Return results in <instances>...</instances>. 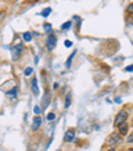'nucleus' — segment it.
Listing matches in <instances>:
<instances>
[{"instance_id": "1", "label": "nucleus", "mask_w": 133, "mask_h": 151, "mask_svg": "<svg viewBox=\"0 0 133 151\" xmlns=\"http://www.w3.org/2000/svg\"><path fill=\"white\" fill-rule=\"evenodd\" d=\"M24 51V46L23 44H16V46L12 48V60H19L21 54Z\"/></svg>"}, {"instance_id": "2", "label": "nucleus", "mask_w": 133, "mask_h": 151, "mask_svg": "<svg viewBox=\"0 0 133 151\" xmlns=\"http://www.w3.org/2000/svg\"><path fill=\"white\" fill-rule=\"evenodd\" d=\"M127 119H128V112L125 111V110H121V111L119 112V114L116 115V118H115V126H119V124H121V123H124V122H127Z\"/></svg>"}, {"instance_id": "3", "label": "nucleus", "mask_w": 133, "mask_h": 151, "mask_svg": "<svg viewBox=\"0 0 133 151\" xmlns=\"http://www.w3.org/2000/svg\"><path fill=\"white\" fill-rule=\"evenodd\" d=\"M121 139H122L121 135H119V134H112L109 138H108V142H107V143H108L109 146H112V147H113V146H116Z\"/></svg>"}, {"instance_id": "4", "label": "nucleus", "mask_w": 133, "mask_h": 151, "mask_svg": "<svg viewBox=\"0 0 133 151\" xmlns=\"http://www.w3.org/2000/svg\"><path fill=\"white\" fill-rule=\"evenodd\" d=\"M55 46H56V36L53 34H49L48 39H47V48H48V51H52L55 48Z\"/></svg>"}, {"instance_id": "5", "label": "nucleus", "mask_w": 133, "mask_h": 151, "mask_svg": "<svg viewBox=\"0 0 133 151\" xmlns=\"http://www.w3.org/2000/svg\"><path fill=\"white\" fill-rule=\"evenodd\" d=\"M117 128H119V135H121V137H124V135L128 134V124H127V122L119 124V126H117Z\"/></svg>"}, {"instance_id": "6", "label": "nucleus", "mask_w": 133, "mask_h": 151, "mask_svg": "<svg viewBox=\"0 0 133 151\" xmlns=\"http://www.w3.org/2000/svg\"><path fill=\"white\" fill-rule=\"evenodd\" d=\"M40 126H41V118L39 116V115H36V116L33 118V123H32V130L33 131H37L40 128Z\"/></svg>"}, {"instance_id": "7", "label": "nucleus", "mask_w": 133, "mask_h": 151, "mask_svg": "<svg viewBox=\"0 0 133 151\" xmlns=\"http://www.w3.org/2000/svg\"><path fill=\"white\" fill-rule=\"evenodd\" d=\"M75 140V131L73 130H68L64 134V142H73Z\"/></svg>"}, {"instance_id": "8", "label": "nucleus", "mask_w": 133, "mask_h": 151, "mask_svg": "<svg viewBox=\"0 0 133 151\" xmlns=\"http://www.w3.org/2000/svg\"><path fill=\"white\" fill-rule=\"evenodd\" d=\"M31 88H32V92H33L35 95L39 94V83H37V79L36 78H33L31 82Z\"/></svg>"}, {"instance_id": "9", "label": "nucleus", "mask_w": 133, "mask_h": 151, "mask_svg": "<svg viewBox=\"0 0 133 151\" xmlns=\"http://www.w3.org/2000/svg\"><path fill=\"white\" fill-rule=\"evenodd\" d=\"M72 103V98H71V94H68L67 96H65V109H69V106H71Z\"/></svg>"}, {"instance_id": "10", "label": "nucleus", "mask_w": 133, "mask_h": 151, "mask_svg": "<svg viewBox=\"0 0 133 151\" xmlns=\"http://www.w3.org/2000/svg\"><path fill=\"white\" fill-rule=\"evenodd\" d=\"M16 94H17V88L15 87V88H12L11 91H7V96H12V99L14 98H16Z\"/></svg>"}, {"instance_id": "11", "label": "nucleus", "mask_w": 133, "mask_h": 151, "mask_svg": "<svg viewBox=\"0 0 133 151\" xmlns=\"http://www.w3.org/2000/svg\"><path fill=\"white\" fill-rule=\"evenodd\" d=\"M75 55H76V51L73 52V54L71 55V56L68 58V60H67V63H65V67H67V68H69V67H71V63H72V59H73V56Z\"/></svg>"}, {"instance_id": "12", "label": "nucleus", "mask_w": 133, "mask_h": 151, "mask_svg": "<svg viewBox=\"0 0 133 151\" xmlns=\"http://www.w3.org/2000/svg\"><path fill=\"white\" fill-rule=\"evenodd\" d=\"M23 39L26 40V42H31V40H32L31 32H24V34H23Z\"/></svg>"}, {"instance_id": "13", "label": "nucleus", "mask_w": 133, "mask_h": 151, "mask_svg": "<svg viewBox=\"0 0 133 151\" xmlns=\"http://www.w3.org/2000/svg\"><path fill=\"white\" fill-rule=\"evenodd\" d=\"M71 27H72V22L69 20V22H65V23L63 24V26H61V29H69Z\"/></svg>"}, {"instance_id": "14", "label": "nucleus", "mask_w": 133, "mask_h": 151, "mask_svg": "<svg viewBox=\"0 0 133 151\" xmlns=\"http://www.w3.org/2000/svg\"><path fill=\"white\" fill-rule=\"evenodd\" d=\"M51 11H52L51 8H44V9H43V12H41L40 15H41V16H44V17H47L49 14H51Z\"/></svg>"}, {"instance_id": "15", "label": "nucleus", "mask_w": 133, "mask_h": 151, "mask_svg": "<svg viewBox=\"0 0 133 151\" xmlns=\"http://www.w3.org/2000/svg\"><path fill=\"white\" fill-rule=\"evenodd\" d=\"M6 11H0V24H1V23H3V20L4 19H6Z\"/></svg>"}, {"instance_id": "16", "label": "nucleus", "mask_w": 133, "mask_h": 151, "mask_svg": "<svg viewBox=\"0 0 133 151\" xmlns=\"http://www.w3.org/2000/svg\"><path fill=\"white\" fill-rule=\"evenodd\" d=\"M32 72H33V70H32L31 67H28V68H26V71H24V75H26V76H29Z\"/></svg>"}, {"instance_id": "17", "label": "nucleus", "mask_w": 133, "mask_h": 151, "mask_svg": "<svg viewBox=\"0 0 133 151\" xmlns=\"http://www.w3.org/2000/svg\"><path fill=\"white\" fill-rule=\"evenodd\" d=\"M127 12L128 14H130V15H133V3L129 4V6L127 7Z\"/></svg>"}, {"instance_id": "18", "label": "nucleus", "mask_w": 133, "mask_h": 151, "mask_svg": "<svg viewBox=\"0 0 133 151\" xmlns=\"http://www.w3.org/2000/svg\"><path fill=\"white\" fill-rule=\"evenodd\" d=\"M55 118H56V115H55L53 112H49V114L47 115V119H48V120H53Z\"/></svg>"}, {"instance_id": "19", "label": "nucleus", "mask_w": 133, "mask_h": 151, "mask_svg": "<svg viewBox=\"0 0 133 151\" xmlns=\"http://www.w3.org/2000/svg\"><path fill=\"white\" fill-rule=\"evenodd\" d=\"M33 111H35V114H36V115H40V112H41V109H40L39 106H35Z\"/></svg>"}, {"instance_id": "20", "label": "nucleus", "mask_w": 133, "mask_h": 151, "mask_svg": "<svg viewBox=\"0 0 133 151\" xmlns=\"http://www.w3.org/2000/svg\"><path fill=\"white\" fill-rule=\"evenodd\" d=\"M44 29H46V31H48V32H51L52 31V26L51 24H44Z\"/></svg>"}, {"instance_id": "21", "label": "nucleus", "mask_w": 133, "mask_h": 151, "mask_svg": "<svg viewBox=\"0 0 133 151\" xmlns=\"http://www.w3.org/2000/svg\"><path fill=\"white\" fill-rule=\"evenodd\" d=\"M65 47H67V48L72 47V42H71V40H65Z\"/></svg>"}, {"instance_id": "22", "label": "nucleus", "mask_w": 133, "mask_h": 151, "mask_svg": "<svg viewBox=\"0 0 133 151\" xmlns=\"http://www.w3.org/2000/svg\"><path fill=\"white\" fill-rule=\"evenodd\" d=\"M127 142H129V143H133V132H132V134L129 135V137H128V140H127Z\"/></svg>"}, {"instance_id": "23", "label": "nucleus", "mask_w": 133, "mask_h": 151, "mask_svg": "<svg viewBox=\"0 0 133 151\" xmlns=\"http://www.w3.org/2000/svg\"><path fill=\"white\" fill-rule=\"evenodd\" d=\"M125 71H127V72H133V64H132V66H129V67H127V68H125Z\"/></svg>"}, {"instance_id": "24", "label": "nucleus", "mask_w": 133, "mask_h": 151, "mask_svg": "<svg viewBox=\"0 0 133 151\" xmlns=\"http://www.w3.org/2000/svg\"><path fill=\"white\" fill-rule=\"evenodd\" d=\"M53 88H55V90L59 88V84H57V83H55V84H53Z\"/></svg>"}, {"instance_id": "25", "label": "nucleus", "mask_w": 133, "mask_h": 151, "mask_svg": "<svg viewBox=\"0 0 133 151\" xmlns=\"http://www.w3.org/2000/svg\"><path fill=\"white\" fill-rule=\"evenodd\" d=\"M27 1H29V3H35V1H37V0H27Z\"/></svg>"}, {"instance_id": "26", "label": "nucleus", "mask_w": 133, "mask_h": 151, "mask_svg": "<svg viewBox=\"0 0 133 151\" xmlns=\"http://www.w3.org/2000/svg\"><path fill=\"white\" fill-rule=\"evenodd\" d=\"M108 151H116V150H115V148L112 147V148H109V150H108Z\"/></svg>"}, {"instance_id": "27", "label": "nucleus", "mask_w": 133, "mask_h": 151, "mask_svg": "<svg viewBox=\"0 0 133 151\" xmlns=\"http://www.w3.org/2000/svg\"><path fill=\"white\" fill-rule=\"evenodd\" d=\"M129 151H133V148H132V150H129Z\"/></svg>"}, {"instance_id": "28", "label": "nucleus", "mask_w": 133, "mask_h": 151, "mask_svg": "<svg viewBox=\"0 0 133 151\" xmlns=\"http://www.w3.org/2000/svg\"><path fill=\"white\" fill-rule=\"evenodd\" d=\"M121 151H127V150H121Z\"/></svg>"}]
</instances>
